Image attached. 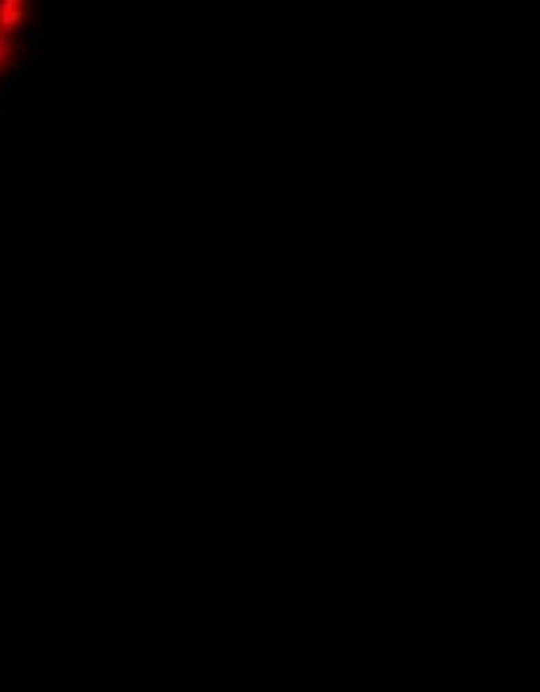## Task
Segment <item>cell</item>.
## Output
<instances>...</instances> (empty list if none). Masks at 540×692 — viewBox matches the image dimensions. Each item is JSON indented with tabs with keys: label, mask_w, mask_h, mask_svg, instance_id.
<instances>
[{
	"label": "cell",
	"mask_w": 540,
	"mask_h": 692,
	"mask_svg": "<svg viewBox=\"0 0 540 692\" xmlns=\"http://www.w3.org/2000/svg\"><path fill=\"white\" fill-rule=\"evenodd\" d=\"M24 16V0H0V32H12Z\"/></svg>",
	"instance_id": "6da1fadb"
}]
</instances>
